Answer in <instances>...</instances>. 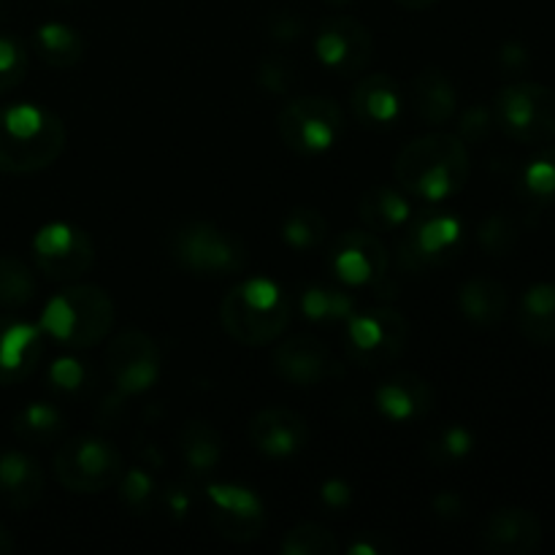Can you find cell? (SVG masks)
I'll return each mask as SVG.
<instances>
[{
  "mask_svg": "<svg viewBox=\"0 0 555 555\" xmlns=\"http://www.w3.org/2000/svg\"><path fill=\"white\" fill-rule=\"evenodd\" d=\"M518 328L531 345H555V282H537L524 293Z\"/></svg>",
  "mask_w": 555,
  "mask_h": 555,
  "instance_id": "cell-27",
  "label": "cell"
},
{
  "mask_svg": "<svg viewBox=\"0 0 555 555\" xmlns=\"http://www.w3.org/2000/svg\"><path fill=\"white\" fill-rule=\"evenodd\" d=\"M43 493V469L25 450L0 453V504L9 509H30Z\"/></svg>",
  "mask_w": 555,
  "mask_h": 555,
  "instance_id": "cell-23",
  "label": "cell"
},
{
  "mask_svg": "<svg viewBox=\"0 0 555 555\" xmlns=\"http://www.w3.org/2000/svg\"><path fill=\"white\" fill-rule=\"evenodd\" d=\"M274 372L296 388H314L334 372L331 350L312 334L287 336L274 350Z\"/></svg>",
  "mask_w": 555,
  "mask_h": 555,
  "instance_id": "cell-17",
  "label": "cell"
},
{
  "mask_svg": "<svg viewBox=\"0 0 555 555\" xmlns=\"http://www.w3.org/2000/svg\"><path fill=\"white\" fill-rule=\"evenodd\" d=\"M106 374L117 393H146V390L155 388L163 374L160 347L144 331H122L106 347Z\"/></svg>",
  "mask_w": 555,
  "mask_h": 555,
  "instance_id": "cell-12",
  "label": "cell"
},
{
  "mask_svg": "<svg viewBox=\"0 0 555 555\" xmlns=\"http://www.w3.org/2000/svg\"><path fill=\"white\" fill-rule=\"evenodd\" d=\"M92 385V372L87 363H81L79 358H57V361L49 366V388L57 390L65 396H79L85 390H90Z\"/></svg>",
  "mask_w": 555,
  "mask_h": 555,
  "instance_id": "cell-39",
  "label": "cell"
},
{
  "mask_svg": "<svg viewBox=\"0 0 555 555\" xmlns=\"http://www.w3.org/2000/svg\"><path fill=\"white\" fill-rule=\"evenodd\" d=\"M117 491H119V502L130 509L133 515H144L155 507L157 496V482L155 477L150 475L141 466H133V469H125L117 480Z\"/></svg>",
  "mask_w": 555,
  "mask_h": 555,
  "instance_id": "cell-36",
  "label": "cell"
},
{
  "mask_svg": "<svg viewBox=\"0 0 555 555\" xmlns=\"http://www.w3.org/2000/svg\"><path fill=\"white\" fill-rule=\"evenodd\" d=\"M431 507H434V515H437L439 520H450V524H453V520L464 518V502H461L459 493H453V491L439 493V496L431 502Z\"/></svg>",
  "mask_w": 555,
  "mask_h": 555,
  "instance_id": "cell-46",
  "label": "cell"
},
{
  "mask_svg": "<svg viewBox=\"0 0 555 555\" xmlns=\"http://www.w3.org/2000/svg\"><path fill=\"white\" fill-rule=\"evenodd\" d=\"M179 455L190 477H209L222 461V439L217 428L206 421L184 423L179 434Z\"/></svg>",
  "mask_w": 555,
  "mask_h": 555,
  "instance_id": "cell-29",
  "label": "cell"
},
{
  "mask_svg": "<svg viewBox=\"0 0 555 555\" xmlns=\"http://www.w3.org/2000/svg\"><path fill=\"white\" fill-rule=\"evenodd\" d=\"M318 499L328 515L345 513V509H350L352 504L350 482H345L341 477H331V480H325L323 486L318 488Z\"/></svg>",
  "mask_w": 555,
  "mask_h": 555,
  "instance_id": "cell-42",
  "label": "cell"
},
{
  "mask_svg": "<svg viewBox=\"0 0 555 555\" xmlns=\"http://www.w3.org/2000/svg\"><path fill=\"white\" fill-rule=\"evenodd\" d=\"M472 453H475V434L466 426H461V423L439 428L426 444L428 461L437 466L461 464V461L469 459Z\"/></svg>",
  "mask_w": 555,
  "mask_h": 555,
  "instance_id": "cell-34",
  "label": "cell"
},
{
  "mask_svg": "<svg viewBox=\"0 0 555 555\" xmlns=\"http://www.w3.org/2000/svg\"><path fill=\"white\" fill-rule=\"evenodd\" d=\"M296 65L282 54H269L258 65V85L271 95H291L296 90Z\"/></svg>",
  "mask_w": 555,
  "mask_h": 555,
  "instance_id": "cell-40",
  "label": "cell"
},
{
  "mask_svg": "<svg viewBox=\"0 0 555 555\" xmlns=\"http://www.w3.org/2000/svg\"><path fill=\"white\" fill-rule=\"evenodd\" d=\"M65 125L36 103L0 108V173L22 177L52 166L65 150Z\"/></svg>",
  "mask_w": 555,
  "mask_h": 555,
  "instance_id": "cell-2",
  "label": "cell"
},
{
  "mask_svg": "<svg viewBox=\"0 0 555 555\" xmlns=\"http://www.w3.org/2000/svg\"><path fill=\"white\" fill-rule=\"evenodd\" d=\"M393 173L399 188L412 198L444 204L469 182V146L453 133H426L399 152Z\"/></svg>",
  "mask_w": 555,
  "mask_h": 555,
  "instance_id": "cell-1",
  "label": "cell"
},
{
  "mask_svg": "<svg viewBox=\"0 0 555 555\" xmlns=\"http://www.w3.org/2000/svg\"><path fill=\"white\" fill-rule=\"evenodd\" d=\"M459 309L472 325L493 328L509 312V291L491 276H475L459 287Z\"/></svg>",
  "mask_w": 555,
  "mask_h": 555,
  "instance_id": "cell-25",
  "label": "cell"
},
{
  "mask_svg": "<svg viewBox=\"0 0 555 555\" xmlns=\"http://www.w3.org/2000/svg\"><path fill=\"white\" fill-rule=\"evenodd\" d=\"M163 502H166V507H168V513H171V518L182 520V518H188L190 504H193V499H190L188 488L173 486V488H168L166 493H163Z\"/></svg>",
  "mask_w": 555,
  "mask_h": 555,
  "instance_id": "cell-47",
  "label": "cell"
},
{
  "mask_svg": "<svg viewBox=\"0 0 555 555\" xmlns=\"http://www.w3.org/2000/svg\"><path fill=\"white\" fill-rule=\"evenodd\" d=\"M206 504H209L211 526L222 540L247 545L263 534L266 507L253 488L238 482H211L206 486Z\"/></svg>",
  "mask_w": 555,
  "mask_h": 555,
  "instance_id": "cell-13",
  "label": "cell"
},
{
  "mask_svg": "<svg viewBox=\"0 0 555 555\" xmlns=\"http://www.w3.org/2000/svg\"><path fill=\"white\" fill-rule=\"evenodd\" d=\"M168 253L184 271L204 280L236 276L249 263L247 244L242 242V236L204 220L182 222L173 228L168 236Z\"/></svg>",
  "mask_w": 555,
  "mask_h": 555,
  "instance_id": "cell-5",
  "label": "cell"
},
{
  "mask_svg": "<svg viewBox=\"0 0 555 555\" xmlns=\"http://www.w3.org/2000/svg\"><path fill=\"white\" fill-rule=\"evenodd\" d=\"M410 345V323L399 309H358L345 323V352L356 366L377 369L404 356Z\"/></svg>",
  "mask_w": 555,
  "mask_h": 555,
  "instance_id": "cell-9",
  "label": "cell"
},
{
  "mask_svg": "<svg viewBox=\"0 0 555 555\" xmlns=\"http://www.w3.org/2000/svg\"><path fill=\"white\" fill-rule=\"evenodd\" d=\"M9 551H11V537H9V531H5L3 526H0V555L9 553Z\"/></svg>",
  "mask_w": 555,
  "mask_h": 555,
  "instance_id": "cell-49",
  "label": "cell"
},
{
  "mask_svg": "<svg viewBox=\"0 0 555 555\" xmlns=\"http://www.w3.org/2000/svg\"><path fill=\"white\" fill-rule=\"evenodd\" d=\"M282 555H336L339 542L325 526L320 524H298L282 537Z\"/></svg>",
  "mask_w": 555,
  "mask_h": 555,
  "instance_id": "cell-35",
  "label": "cell"
},
{
  "mask_svg": "<svg viewBox=\"0 0 555 555\" xmlns=\"http://www.w3.org/2000/svg\"><path fill=\"white\" fill-rule=\"evenodd\" d=\"M304 320L320 325H345L358 312V298L345 285H307L298 296Z\"/></svg>",
  "mask_w": 555,
  "mask_h": 555,
  "instance_id": "cell-26",
  "label": "cell"
},
{
  "mask_svg": "<svg viewBox=\"0 0 555 555\" xmlns=\"http://www.w3.org/2000/svg\"><path fill=\"white\" fill-rule=\"evenodd\" d=\"M358 215H361L363 225L369 231L393 233L401 231L415 217V206H412V195L404 193L401 188L377 184V188L363 193L361 204H358Z\"/></svg>",
  "mask_w": 555,
  "mask_h": 555,
  "instance_id": "cell-24",
  "label": "cell"
},
{
  "mask_svg": "<svg viewBox=\"0 0 555 555\" xmlns=\"http://www.w3.org/2000/svg\"><path fill=\"white\" fill-rule=\"evenodd\" d=\"M54 477L68 493H92L108 491L117 486L119 475L125 472L122 453L108 439L85 434L74 437L54 455Z\"/></svg>",
  "mask_w": 555,
  "mask_h": 555,
  "instance_id": "cell-10",
  "label": "cell"
},
{
  "mask_svg": "<svg viewBox=\"0 0 555 555\" xmlns=\"http://www.w3.org/2000/svg\"><path fill=\"white\" fill-rule=\"evenodd\" d=\"M477 244L486 249V255L502 258V255L513 253L518 244V225L509 215H491L480 222L477 228Z\"/></svg>",
  "mask_w": 555,
  "mask_h": 555,
  "instance_id": "cell-38",
  "label": "cell"
},
{
  "mask_svg": "<svg viewBox=\"0 0 555 555\" xmlns=\"http://www.w3.org/2000/svg\"><path fill=\"white\" fill-rule=\"evenodd\" d=\"M404 90L390 74H369L352 90V112L358 122L374 130H388L404 114Z\"/></svg>",
  "mask_w": 555,
  "mask_h": 555,
  "instance_id": "cell-21",
  "label": "cell"
},
{
  "mask_svg": "<svg viewBox=\"0 0 555 555\" xmlns=\"http://www.w3.org/2000/svg\"><path fill=\"white\" fill-rule=\"evenodd\" d=\"M296 301L280 282L253 276L225 293L220 320L225 334L244 347H266L280 339L293 320Z\"/></svg>",
  "mask_w": 555,
  "mask_h": 555,
  "instance_id": "cell-3",
  "label": "cell"
},
{
  "mask_svg": "<svg viewBox=\"0 0 555 555\" xmlns=\"http://www.w3.org/2000/svg\"><path fill=\"white\" fill-rule=\"evenodd\" d=\"M65 431V415L49 401H30L14 417V434L27 444H49Z\"/></svg>",
  "mask_w": 555,
  "mask_h": 555,
  "instance_id": "cell-30",
  "label": "cell"
},
{
  "mask_svg": "<svg viewBox=\"0 0 555 555\" xmlns=\"http://www.w3.org/2000/svg\"><path fill=\"white\" fill-rule=\"evenodd\" d=\"M312 47L320 65L336 76H358L374 57L372 30L352 16H328L320 22Z\"/></svg>",
  "mask_w": 555,
  "mask_h": 555,
  "instance_id": "cell-14",
  "label": "cell"
},
{
  "mask_svg": "<svg viewBox=\"0 0 555 555\" xmlns=\"http://www.w3.org/2000/svg\"><path fill=\"white\" fill-rule=\"evenodd\" d=\"M374 410L396 426L423 421L434 410V388L415 372H396L374 390Z\"/></svg>",
  "mask_w": 555,
  "mask_h": 555,
  "instance_id": "cell-16",
  "label": "cell"
},
{
  "mask_svg": "<svg viewBox=\"0 0 555 555\" xmlns=\"http://www.w3.org/2000/svg\"><path fill=\"white\" fill-rule=\"evenodd\" d=\"M328 236V220L312 206H298L282 222V242L296 253H312L323 247Z\"/></svg>",
  "mask_w": 555,
  "mask_h": 555,
  "instance_id": "cell-31",
  "label": "cell"
},
{
  "mask_svg": "<svg viewBox=\"0 0 555 555\" xmlns=\"http://www.w3.org/2000/svg\"><path fill=\"white\" fill-rule=\"evenodd\" d=\"M30 68L27 47L11 33H0V95L16 90Z\"/></svg>",
  "mask_w": 555,
  "mask_h": 555,
  "instance_id": "cell-37",
  "label": "cell"
},
{
  "mask_svg": "<svg viewBox=\"0 0 555 555\" xmlns=\"http://www.w3.org/2000/svg\"><path fill=\"white\" fill-rule=\"evenodd\" d=\"M328 5H334V9H341V5H350L352 0H325Z\"/></svg>",
  "mask_w": 555,
  "mask_h": 555,
  "instance_id": "cell-50",
  "label": "cell"
},
{
  "mask_svg": "<svg viewBox=\"0 0 555 555\" xmlns=\"http://www.w3.org/2000/svg\"><path fill=\"white\" fill-rule=\"evenodd\" d=\"M43 352V334L27 320L0 314V385H16L36 372Z\"/></svg>",
  "mask_w": 555,
  "mask_h": 555,
  "instance_id": "cell-20",
  "label": "cell"
},
{
  "mask_svg": "<svg viewBox=\"0 0 555 555\" xmlns=\"http://www.w3.org/2000/svg\"><path fill=\"white\" fill-rule=\"evenodd\" d=\"M520 193L537 206L555 201V146L542 144V150L531 157L520 171Z\"/></svg>",
  "mask_w": 555,
  "mask_h": 555,
  "instance_id": "cell-33",
  "label": "cell"
},
{
  "mask_svg": "<svg viewBox=\"0 0 555 555\" xmlns=\"http://www.w3.org/2000/svg\"><path fill=\"white\" fill-rule=\"evenodd\" d=\"M493 119L509 139L529 146L555 141V90L540 81H509L493 98Z\"/></svg>",
  "mask_w": 555,
  "mask_h": 555,
  "instance_id": "cell-7",
  "label": "cell"
},
{
  "mask_svg": "<svg viewBox=\"0 0 555 555\" xmlns=\"http://www.w3.org/2000/svg\"><path fill=\"white\" fill-rule=\"evenodd\" d=\"M33 260L38 271L54 282H76L95 266V244L90 233L70 222H49L33 236Z\"/></svg>",
  "mask_w": 555,
  "mask_h": 555,
  "instance_id": "cell-11",
  "label": "cell"
},
{
  "mask_svg": "<svg viewBox=\"0 0 555 555\" xmlns=\"http://www.w3.org/2000/svg\"><path fill=\"white\" fill-rule=\"evenodd\" d=\"M404 228L406 233L399 242V269L410 274L453 263L466 247L464 220L448 209L421 211Z\"/></svg>",
  "mask_w": 555,
  "mask_h": 555,
  "instance_id": "cell-6",
  "label": "cell"
},
{
  "mask_svg": "<svg viewBox=\"0 0 555 555\" xmlns=\"http://www.w3.org/2000/svg\"><path fill=\"white\" fill-rule=\"evenodd\" d=\"M328 271L350 291L374 287L388 274V249L374 231H347L331 244Z\"/></svg>",
  "mask_w": 555,
  "mask_h": 555,
  "instance_id": "cell-15",
  "label": "cell"
},
{
  "mask_svg": "<svg viewBox=\"0 0 555 555\" xmlns=\"http://www.w3.org/2000/svg\"><path fill=\"white\" fill-rule=\"evenodd\" d=\"M276 133L298 155H325L345 135V114L331 98L298 95L276 114Z\"/></svg>",
  "mask_w": 555,
  "mask_h": 555,
  "instance_id": "cell-8",
  "label": "cell"
},
{
  "mask_svg": "<svg viewBox=\"0 0 555 555\" xmlns=\"http://www.w3.org/2000/svg\"><path fill=\"white\" fill-rule=\"evenodd\" d=\"M38 328L57 345L70 350H90L112 334L114 301L103 287L70 285L49 298Z\"/></svg>",
  "mask_w": 555,
  "mask_h": 555,
  "instance_id": "cell-4",
  "label": "cell"
},
{
  "mask_svg": "<svg viewBox=\"0 0 555 555\" xmlns=\"http://www.w3.org/2000/svg\"><path fill=\"white\" fill-rule=\"evenodd\" d=\"M406 98L417 119L431 128H442L459 112V90L453 79L439 68H423L421 74L412 76Z\"/></svg>",
  "mask_w": 555,
  "mask_h": 555,
  "instance_id": "cell-22",
  "label": "cell"
},
{
  "mask_svg": "<svg viewBox=\"0 0 555 555\" xmlns=\"http://www.w3.org/2000/svg\"><path fill=\"white\" fill-rule=\"evenodd\" d=\"M496 128V119H493V108L488 106H472L461 114L459 122V139L469 144H480L491 135V130Z\"/></svg>",
  "mask_w": 555,
  "mask_h": 555,
  "instance_id": "cell-41",
  "label": "cell"
},
{
  "mask_svg": "<svg viewBox=\"0 0 555 555\" xmlns=\"http://www.w3.org/2000/svg\"><path fill=\"white\" fill-rule=\"evenodd\" d=\"M496 63L504 74H520V70L529 68V49L518 41H509L499 49Z\"/></svg>",
  "mask_w": 555,
  "mask_h": 555,
  "instance_id": "cell-45",
  "label": "cell"
},
{
  "mask_svg": "<svg viewBox=\"0 0 555 555\" xmlns=\"http://www.w3.org/2000/svg\"><path fill=\"white\" fill-rule=\"evenodd\" d=\"M350 555H388L393 553V542L377 531H366V534H356V540L347 545Z\"/></svg>",
  "mask_w": 555,
  "mask_h": 555,
  "instance_id": "cell-44",
  "label": "cell"
},
{
  "mask_svg": "<svg viewBox=\"0 0 555 555\" xmlns=\"http://www.w3.org/2000/svg\"><path fill=\"white\" fill-rule=\"evenodd\" d=\"M57 3H68L70 5V3H81V0H57Z\"/></svg>",
  "mask_w": 555,
  "mask_h": 555,
  "instance_id": "cell-51",
  "label": "cell"
},
{
  "mask_svg": "<svg viewBox=\"0 0 555 555\" xmlns=\"http://www.w3.org/2000/svg\"><path fill=\"white\" fill-rule=\"evenodd\" d=\"M33 49L49 68H74L85 60L87 41L76 27L65 22H43L33 33Z\"/></svg>",
  "mask_w": 555,
  "mask_h": 555,
  "instance_id": "cell-28",
  "label": "cell"
},
{
  "mask_svg": "<svg viewBox=\"0 0 555 555\" xmlns=\"http://www.w3.org/2000/svg\"><path fill=\"white\" fill-rule=\"evenodd\" d=\"M396 3L404 5V9H410V11H423V9H431L437 0H396Z\"/></svg>",
  "mask_w": 555,
  "mask_h": 555,
  "instance_id": "cell-48",
  "label": "cell"
},
{
  "mask_svg": "<svg viewBox=\"0 0 555 555\" xmlns=\"http://www.w3.org/2000/svg\"><path fill=\"white\" fill-rule=\"evenodd\" d=\"M480 542L488 553L531 555L542 545V524L531 509L499 507L482 524Z\"/></svg>",
  "mask_w": 555,
  "mask_h": 555,
  "instance_id": "cell-18",
  "label": "cell"
},
{
  "mask_svg": "<svg viewBox=\"0 0 555 555\" xmlns=\"http://www.w3.org/2000/svg\"><path fill=\"white\" fill-rule=\"evenodd\" d=\"M269 36L276 43H296L304 36V22L293 11H276L269 20Z\"/></svg>",
  "mask_w": 555,
  "mask_h": 555,
  "instance_id": "cell-43",
  "label": "cell"
},
{
  "mask_svg": "<svg viewBox=\"0 0 555 555\" xmlns=\"http://www.w3.org/2000/svg\"><path fill=\"white\" fill-rule=\"evenodd\" d=\"M249 439L266 459H293L309 442V426L298 412L266 406L249 423Z\"/></svg>",
  "mask_w": 555,
  "mask_h": 555,
  "instance_id": "cell-19",
  "label": "cell"
},
{
  "mask_svg": "<svg viewBox=\"0 0 555 555\" xmlns=\"http://www.w3.org/2000/svg\"><path fill=\"white\" fill-rule=\"evenodd\" d=\"M36 298V274L25 260L0 255V307L22 309Z\"/></svg>",
  "mask_w": 555,
  "mask_h": 555,
  "instance_id": "cell-32",
  "label": "cell"
}]
</instances>
